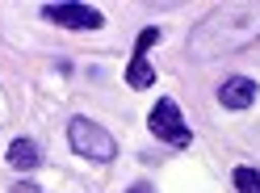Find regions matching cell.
<instances>
[{
  "instance_id": "obj_1",
  "label": "cell",
  "mask_w": 260,
  "mask_h": 193,
  "mask_svg": "<svg viewBox=\"0 0 260 193\" xmlns=\"http://www.w3.org/2000/svg\"><path fill=\"white\" fill-rule=\"evenodd\" d=\"M260 42V0H235V5H218L198 21L189 34V55L193 59H222L239 55Z\"/></svg>"
},
{
  "instance_id": "obj_2",
  "label": "cell",
  "mask_w": 260,
  "mask_h": 193,
  "mask_svg": "<svg viewBox=\"0 0 260 193\" xmlns=\"http://www.w3.org/2000/svg\"><path fill=\"white\" fill-rule=\"evenodd\" d=\"M68 143H72L76 155L92 159V164H109V159L118 155L113 135L105 131L101 122H92V118H72V122H68Z\"/></svg>"
},
{
  "instance_id": "obj_3",
  "label": "cell",
  "mask_w": 260,
  "mask_h": 193,
  "mask_svg": "<svg viewBox=\"0 0 260 193\" xmlns=\"http://www.w3.org/2000/svg\"><path fill=\"white\" fill-rule=\"evenodd\" d=\"M147 131H151L159 143H168V147H189V143H193V131L185 126L181 105H176L172 96H164V101H155V105H151V114H147Z\"/></svg>"
},
{
  "instance_id": "obj_4",
  "label": "cell",
  "mask_w": 260,
  "mask_h": 193,
  "mask_svg": "<svg viewBox=\"0 0 260 193\" xmlns=\"http://www.w3.org/2000/svg\"><path fill=\"white\" fill-rule=\"evenodd\" d=\"M155 42H159V25L139 29L135 55H130V63H126V84H130V88H151V84H155V72H151V63H147V51H151Z\"/></svg>"
},
{
  "instance_id": "obj_5",
  "label": "cell",
  "mask_w": 260,
  "mask_h": 193,
  "mask_svg": "<svg viewBox=\"0 0 260 193\" xmlns=\"http://www.w3.org/2000/svg\"><path fill=\"white\" fill-rule=\"evenodd\" d=\"M42 17L46 21H55V25H68V29H101L105 25V17L96 9H88V5H42Z\"/></svg>"
},
{
  "instance_id": "obj_6",
  "label": "cell",
  "mask_w": 260,
  "mask_h": 193,
  "mask_svg": "<svg viewBox=\"0 0 260 193\" xmlns=\"http://www.w3.org/2000/svg\"><path fill=\"white\" fill-rule=\"evenodd\" d=\"M256 80H248V76H231V80H222V88H218V101L226 105V109H248V105H256Z\"/></svg>"
},
{
  "instance_id": "obj_7",
  "label": "cell",
  "mask_w": 260,
  "mask_h": 193,
  "mask_svg": "<svg viewBox=\"0 0 260 193\" xmlns=\"http://www.w3.org/2000/svg\"><path fill=\"white\" fill-rule=\"evenodd\" d=\"M5 159H9V168H17V172H29V168H38V164H42V155H38V143H34V139H13Z\"/></svg>"
},
{
  "instance_id": "obj_8",
  "label": "cell",
  "mask_w": 260,
  "mask_h": 193,
  "mask_svg": "<svg viewBox=\"0 0 260 193\" xmlns=\"http://www.w3.org/2000/svg\"><path fill=\"white\" fill-rule=\"evenodd\" d=\"M231 181H235V189H239V193H260V168H252V164H239Z\"/></svg>"
},
{
  "instance_id": "obj_9",
  "label": "cell",
  "mask_w": 260,
  "mask_h": 193,
  "mask_svg": "<svg viewBox=\"0 0 260 193\" xmlns=\"http://www.w3.org/2000/svg\"><path fill=\"white\" fill-rule=\"evenodd\" d=\"M126 193H155V189H151L147 181H135V185H130V189H126Z\"/></svg>"
},
{
  "instance_id": "obj_10",
  "label": "cell",
  "mask_w": 260,
  "mask_h": 193,
  "mask_svg": "<svg viewBox=\"0 0 260 193\" xmlns=\"http://www.w3.org/2000/svg\"><path fill=\"white\" fill-rule=\"evenodd\" d=\"M13 193H38V185H34V181H25V185H13Z\"/></svg>"
}]
</instances>
